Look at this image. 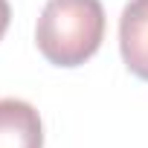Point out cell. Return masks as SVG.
Returning a JSON list of instances; mask_svg holds the SVG:
<instances>
[{
  "mask_svg": "<svg viewBox=\"0 0 148 148\" xmlns=\"http://www.w3.org/2000/svg\"><path fill=\"white\" fill-rule=\"evenodd\" d=\"M105 38V9L99 0H49L38 18L35 41L55 67H79Z\"/></svg>",
  "mask_w": 148,
  "mask_h": 148,
  "instance_id": "obj_1",
  "label": "cell"
},
{
  "mask_svg": "<svg viewBox=\"0 0 148 148\" xmlns=\"http://www.w3.org/2000/svg\"><path fill=\"white\" fill-rule=\"evenodd\" d=\"M0 148H44V125L29 102L0 99Z\"/></svg>",
  "mask_w": 148,
  "mask_h": 148,
  "instance_id": "obj_2",
  "label": "cell"
},
{
  "mask_svg": "<svg viewBox=\"0 0 148 148\" xmlns=\"http://www.w3.org/2000/svg\"><path fill=\"white\" fill-rule=\"evenodd\" d=\"M119 49L128 70L148 82V0H131L122 9Z\"/></svg>",
  "mask_w": 148,
  "mask_h": 148,
  "instance_id": "obj_3",
  "label": "cell"
},
{
  "mask_svg": "<svg viewBox=\"0 0 148 148\" xmlns=\"http://www.w3.org/2000/svg\"><path fill=\"white\" fill-rule=\"evenodd\" d=\"M9 21H12V9H9V0H0V38L6 35V29H9Z\"/></svg>",
  "mask_w": 148,
  "mask_h": 148,
  "instance_id": "obj_4",
  "label": "cell"
}]
</instances>
